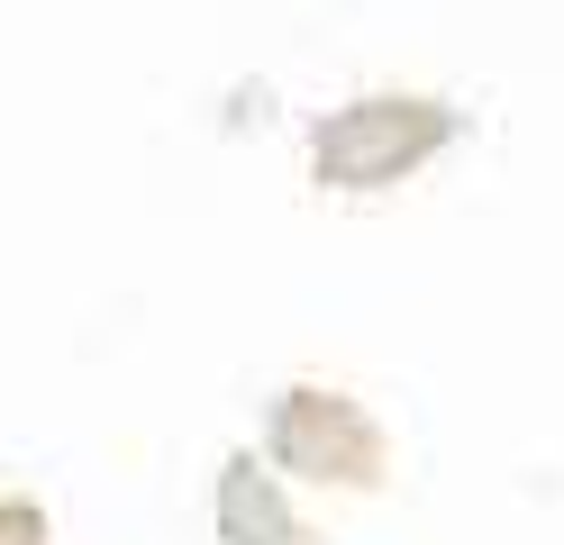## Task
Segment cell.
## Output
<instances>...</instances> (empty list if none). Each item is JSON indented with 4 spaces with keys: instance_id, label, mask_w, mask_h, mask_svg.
<instances>
[{
    "instance_id": "cell-4",
    "label": "cell",
    "mask_w": 564,
    "mask_h": 545,
    "mask_svg": "<svg viewBox=\"0 0 564 545\" xmlns=\"http://www.w3.org/2000/svg\"><path fill=\"white\" fill-rule=\"evenodd\" d=\"M10 545H37V500L10 491Z\"/></svg>"
},
{
    "instance_id": "cell-2",
    "label": "cell",
    "mask_w": 564,
    "mask_h": 545,
    "mask_svg": "<svg viewBox=\"0 0 564 545\" xmlns=\"http://www.w3.org/2000/svg\"><path fill=\"white\" fill-rule=\"evenodd\" d=\"M264 446H273L282 472H301V482H346V491L382 482V427L346 391H319V382L282 391L264 410Z\"/></svg>"
},
{
    "instance_id": "cell-3",
    "label": "cell",
    "mask_w": 564,
    "mask_h": 545,
    "mask_svg": "<svg viewBox=\"0 0 564 545\" xmlns=\"http://www.w3.org/2000/svg\"><path fill=\"white\" fill-rule=\"evenodd\" d=\"M219 527H228L237 545H301L292 509L273 500V482H264V464H256V455H237V464L219 472Z\"/></svg>"
},
{
    "instance_id": "cell-1",
    "label": "cell",
    "mask_w": 564,
    "mask_h": 545,
    "mask_svg": "<svg viewBox=\"0 0 564 545\" xmlns=\"http://www.w3.org/2000/svg\"><path fill=\"white\" fill-rule=\"evenodd\" d=\"M455 137V109L429 100V91H373V100H346L328 109L319 128H310V164H319V182H401L437 155V145Z\"/></svg>"
}]
</instances>
